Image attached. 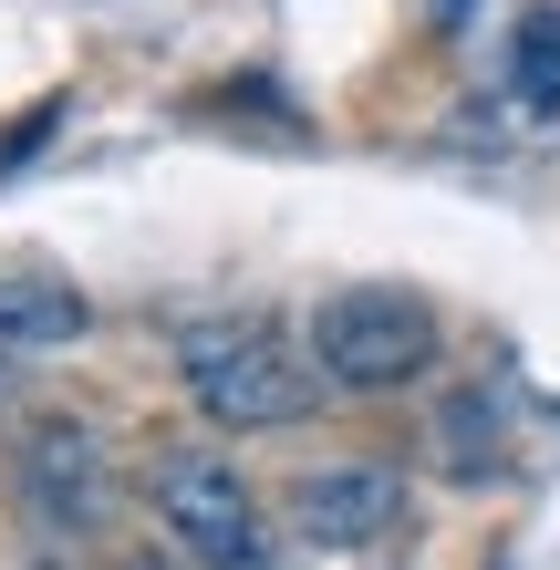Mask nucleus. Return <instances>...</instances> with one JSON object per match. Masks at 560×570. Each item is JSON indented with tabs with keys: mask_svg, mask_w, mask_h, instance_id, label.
I'll return each instance as SVG.
<instances>
[{
	"mask_svg": "<svg viewBox=\"0 0 560 570\" xmlns=\"http://www.w3.org/2000/svg\"><path fill=\"white\" fill-rule=\"evenodd\" d=\"M436 21H468V0H436Z\"/></svg>",
	"mask_w": 560,
	"mask_h": 570,
	"instance_id": "nucleus-8",
	"label": "nucleus"
},
{
	"mask_svg": "<svg viewBox=\"0 0 560 570\" xmlns=\"http://www.w3.org/2000/svg\"><path fill=\"white\" fill-rule=\"evenodd\" d=\"M177 374L197 394V415L228 425V435L302 425L322 405V363L291 353L271 322H197V332H177Z\"/></svg>",
	"mask_w": 560,
	"mask_h": 570,
	"instance_id": "nucleus-1",
	"label": "nucleus"
},
{
	"mask_svg": "<svg viewBox=\"0 0 560 570\" xmlns=\"http://www.w3.org/2000/svg\"><path fill=\"white\" fill-rule=\"evenodd\" d=\"M156 519H167L197 560H218V570H259V509H249L239 456H208V446L156 456Z\"/></svg>",
	"mask_w": 560,
	"mask_h": 570,
	"instance_id": "nucleus-3",
	"label": "nucleus"
},
{
	"mask_svg": "<svg viewBox=\"0 0 560 570\" xmlns=\"http://www.w3.org/2000/svg\"><path fill=\"white\" fill-rule=\"evenodd\" d=\"M312 363L333 394H394L436 363V312L415 291H333L312 312Z\"/></svg>",
	"mask_w": 560,
	"mask_h": 570,
	"instance_id": "nucleus-2",
	"label": "nucleus"
},
{
	"mask_svg": "<svg viewBox=\"0 0 560 570\" xmlns=\"http://www.w3.org/2000/svg\"><path fill=\"white\" fill-rule=\"evenodd\" d=\"M0 374H11V353H0Z\"/></svg>",
	"mask_w": 560,
	"mask_h": 570,
	"instance_id": "nucleus-9",
	"label": "nucleus"
},
{
	"mask_svg": "<svg viewBox=\"0 0 560 570\" xmlns=\"http://www.w3.org/2000/svg\"><path fill=\"white\" fill-rule=\"evenodd\" d=\"M94 312H83V291H52V281H0V353H52V343H73Z\"/></svg>",
	"mask_w": 560,
	"mask_h": 570,
	"instance_id": "nucleus-7",
	"label": "nucleus"
},
{
	"mask_svg": "<svg viewBox=\"0 0 560 570\" xmlns=\"http://www.w3.org/2000/svg\"><path fill=\"white\" fill-rule=\"evenodd\" d=\"M499 73H509V105L530 115V125H550V115H560V11H550V0H530V11H519Z\"/></svg>",
	"mask_w": 560,
	"mask_h": 570,
	"instance_id": "nucleus-6",
	"label": "nucleus"
},
{
	"mask_svg": "<svg viewBox=\"0 0 560 570\" xmlns=\"http://www.w3.org/2000/svg\"><path fill=\"white\" fill-rule=\"evenodd\" d=\"M394 519H405V478L384 456H343V466L291 478V529L312 550H374V540H394Z\"/></svg>",
	"mask_w": 560,
	"mask_h": 570,
	"instance_id": "nucleus-4",
	"label": "nucleus"
},
{
	"mask_svg": "<svg viewBox=\"0 0 560 570\" xmlns=\"http://www.w3.org/2000/svg\"><path fill=\"white\" fill-rule=\"evenodd\" d=\"M21 498L42 529H94L115 509V478H105V446L83 425H31L21 435Z\"/></svg>",
	"mask_w": 560,
	"mask_h": 570,
	"instance_id": "nucleus-5",
	"label": "nucleus"
}]
</instances>
